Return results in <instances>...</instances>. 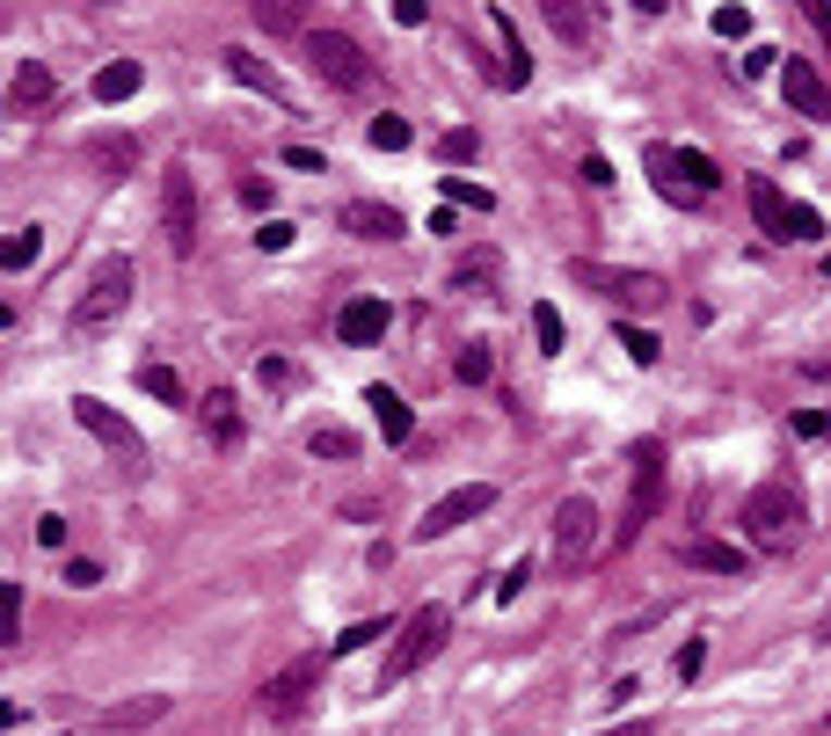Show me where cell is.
<instances>
[{"label":"cell","mask_w":831,"mask_h":736,"mask_svg":"<svg viewBox=\"0 0 831 736\" xmlns=\"http://www.w3.org/2000/svg\"><path fill=\"white\" fill-rule=\"evenodd\" d=\"M736 525H744V540H752L758 554H787V547L803 540V496L787 489V482H758V489L744 496Z\"/></svg>","instance_id":"obj_1"},{"label":"cell","mask_w":831,"mask_h":736,"mask_svg":"<svg viewBox=\"0 0 831 736\" xmlns=\"http://www.w3.org/2000/svg\"><path fill=\"white\" fill-rule=\"evenodd\" d=\"M445 641H452V613H445L438 598H431V606H416V613L401 620V635H394L387 663H380V686H401V678H416V671L438 657Z\"/></svg>","instance_id":"obj_2"},{"label":"cell","mask_w":831,"mask_h":736,"mask_svg":"<svg viewBox=\"0 0 831 736\" xmlns=\"http://www.w3.org/2000/svg\"><path fill=\"white\" fill-rule=\"evenodd\" d=\"M628 460H635V482H628V503H620V525H612V554H628L642 540V525L663 511V445L642 438Z\"/></svg>","instance_id":"obj_3"},{"label":"cell","mask_w":831,"mask_h":736,"mask_svg":"<svg viewBox=\"0 0 831 736\" xmlns=\"http://www.w3.org/2000/svg\"><path fill=\"white\" fill-rule=\"evenodd\" d=\"M307 66H314L328 88H343V96H358V88H372V59L358 37H343V29H307Z\"/></svg>","instance_id":"obj_4"},{"label":"cell","mask_w":831,"mask_h":736,"mask_svg":"<svg viewBox=\"0 0 831 736\" xmlns=\"http://www.w3.org/2000/svg\"><path fill=\"white\" fill-rule=\"evenodd\" d=\"M321 671H328V657H293L277 678H263V686H256V714H270V722H293L307 700H321Z\"/></svg>","instance_id":"obj_5"},{"label":"cell","mask_w":831,"mask_h":736,"mask_svg":"<svg viewBox=\"0 0 831 736\" xmlns=\"http://www.w3.org/2000/svg\"><path fill=\"white\" fill-rule=\"evenodd\" d=\"M124 307H132V263H124V255H110V263L88 277V292L74 299V328H80V336H102Z\"/></svg>","instance_id":"obj_6"},{"label":"cell","mask_w":831,"mask_h":736,"mask_svg":"<svg viewBox=\"0 0 831 736\" xmlns=\"http://www.w3.org/2000/svg\"><path fill=\"white\" fill-rule=\"evenodd\" d=\"M569 277H576L584 292H598V299H620V307H663V299H671V285H663L657 271H606V263H569Z\"/></svg>","instance_id":"obj_7"},{"label":"cell","mask_w":831,"mask_h":736,"mask_svg":"<svg viewBox=\"0 0 831 736\" xmlns=\"http://www.w3.org/2000/svg\"><path fill=\"white\" fill-rule=\"evenodd\" d=\"M489 511H496V482H460V489H445L431 511L416 517V540H445V533H460V525H474Z\"/></svg>","instance_id":"obj_8"},{"label":"cell","mask_w":831,"mask_h":736,"mask_svg":"<svg viewBox=\"0 0 831 736\" xmlns=\"http://www.w3.org/2000/svg\"><path fill=\"white\" fill-rule=\"evenodd\" d=\"M161 234H169L175 255L197 248V175H190V161H169V169H161Z\"/></svg>","instance_id":"obj_9"},{"label":"cell","mask_w":831,"mask_h":736,"mask_svg":"<svg viewBox=\"0 0 831 736\" xmlns=\"http://www.w3.org/2000/svg\"><path fill=\"white\" fill-rule=\"evenodd\" d=\"M74 423L88 431V438H102L117 460H139V452H147V445H139V431H132V416H124V409H110L102 394H80V401H74Z\"/></svg>","instance_id":"obj_10"},{"label":"cell","mask_w":831,"mask_h":736,"mask_svg":"<svg viewBox=\"0 0 831 736\" xmlns=\"http://www.w3.org/2000/svg\"><path fill=\"white\" fill-rule=\"evenodd\" d=\"M591 540H598V503L591 496H562L555 503V562H584L591 554Z\"/></svg>","instance_id":"obj_11"},{"label":"cell","mask_w":831,"mask_h":736,"mask_svg":"<svg viewBox=\"0 0 831 736\" xmlns=\"http://www.w3.org/2000/svg\"><path fill=\"white\" fill-rule=\"evenodd\" d=\"M781 96H787V110H795V117H817V124H831V80L817 74L809 59H795V51L781 59Z\"/></svg>","instance_id":"obj_12"},{"label":"cell","mask_w":831,"mask_h":736,"mask_svg":"<svg viewBox=\"0 0 831 736\" xmlns=\"http://www.w3.org/2000/svg\"><path fill=\"white\" fill-rule=\"evenodd\" d=\"M387 321H394V307H387V299H372V292L343 299V314H336V344L365 350V344H380V336H387Z\"/></svg>","instance_id":"obj_13"},{"label":"cell","mask_w":831,"mask_h":736,"mask_svg":"<svg viewBox=\"0 0 831 736\" xmlns=\"http://www.w3.org/2000/svg\"><path fill=\"white\" fill-rule=\"evenodd\" d=\"M744 197H752V220H758V234L787 248V220H795V204L781 197V183H773V175H752V183H744Z\"/></svg>","instance_id":"obj_14"},{"label":"cell","mask_w":831,"mask_h":736,"mask_svg":"<svg viewBox=\"0 0 831 736\" xmlns=\"http://www.w3.org/2000/svg\"><path fill=\"white\" fill-rule=\"evenodd\" d=\"M679 562L685 569H708V576H744V569H752V554H744V547H730V540H679Z\"/></svg>","instance_id":"obj_15"},{"label":"cell","mask_w":831,"mask_h":736,"mask_svg":"<svg viewBox=\"0 0 831 736\" xmlns=\"http://www.w3.org/2000/svg\"><path fill=\"white\" fill-rule=\"evenodd\" d=\"M343 226H350L358 241H401V234H409V226H401V212H394V204H372V197L343 204Z\"/></svg>","instance_id":"obj_16"},{"label":"cell","mask_w":831,"mask_h":736,"mask_svg":"<svg viewBox=\"0 0 831 736\" xmlns=\"http://www.w3.org/2000/svg\"><path fill=\"white\" fill-rule=\"evenodd\" d=\"M161 714H169V693H132V700H117V708H102L96 714V729H153V722H161Z\"/></svg>","instance_id":"obj_17"},{"label":"cell","mask_w":831,"mask_h":736,"mask_svg":"<svg viewBox=\"0 0 831 736\" xmlns=\"http://www.w3.org/2000/svg\"><path fill=\"white\" fill-rule=\"evenodd\" d=\"M365 409L380 416V438L387 445H409V431H416V409L401 401L394 387H365Z\"/></svg>","instance_id":"obj_18"},{"label":"cell","mask_w":831,"mask_h":736,"mask_svg":"<svg viewBox=\"0 0 831 736\" xmlns=\"http://www.w3.org/2000/svg\"><path fill=\"white\" fill-rule=\"evenodd\" d=\"M139 88H147V66H139V59H110V66L96 74V102H110V110L132 102Z\"/></svg>","instance_id":"obj_19"},{"label":"cell","mask_w":831,"mask_h":736,"mask_svg":"<svg viewBox=\"0 0 831 736\" xmlns=\"http://www.w3.org/2000/svg\"><path fill=\"white\" fill-rule=\"evenodd\" d=\"M88 161H96V169L117 183V175L139 169V139H124V132H96V139H88Z\"/></svg>","instance_id":"obj_20"},{"label":"cell","mask_w":831,"mask_h":736,"mask_svg":"<svg viewBox=\"0 0 831 736\" xmlns=\"http://www.w3.org/2000/svg\"><path fill=\"white\" fill-rule=\"evenodd\" d=\"M539 15H547V29L569 37V45H591V29H598V15H591L584 0H539Z\"/></svg>","instance_id":"obj_21"},{"label":"cell","mask_w":831,"mask_h":736,"mask_svg":"<svg viewBox=\"0 0 831 736\" xmlns=\"http://www.w3.org/2000/svg\"><path fill=\"white\" fill-rule=\"evenodd\" d=\"M204 431H212L220 445H241V401H234V387L204 394Z\"/></svg>","instance_id":"obj_22"},{"label":"cell","mask_w":831,"mask_h":736,"mask_svg":"<svg viewBox=\"0 0 831 736\" xmlns=\"http://www.w3.org/2000/svg\"><path fill=\"white\" fill-rule=\"evenodd\" d=\"M496 37H504V88H525L533 80V59H525V45H518V23L496 8Z\"/></svg>","instance_id":"obj_23"},{"label":"cell","mask_w":831,"mask_h":736,"mask_svg":"<svg viewBox=\"0 0 831 736\" xmlns=\"http://www.w3.org/2000/svg\"><path fill=\"white\" fill-rule=\"evenodd\" d=\"M37 255H45V226H15V234H8V248H0V271L23 277Z\"/></svg>","instance_id":"obj_24"},{"label":"cell","mask_w":831,"mask_h":736,"mask_svg":"<svg viewBox=\"0 0 831 736\" xmlns=\"http://www.w3.org/2000/svg\"><path fill=\"white\" fill-rule=\"evenodd\" d=\"M220 59H226V74H234V80H248V88H263V96H285V88H277V74H270V66H263V59H256V51L226 45Z\"/></svg>","instance_id":"obj_25"},{"label":"cell","mask_w":831,"mask_h":736,"mask_svg":"<svg viewBox=\"0 0 831 736\" xmlns=\"http://www.w3.org/2000/svg\"><path fill=\"white\" fill-rule=\"evenodd\" d=\"M671 169L685 175V190H693V197H708L715 183H722V169H715V161H708L700 147H679V153H671Z\"/></svg>","instance_id":"obj_26"},{"label":"cell","mask_w":831,"mask_h":736,"mask_svg":"<svg viewBox=\"0 0 831 736\" xmlns=\"http://www.w3.org/2000/svg\"><path fill=\"white\" fill-rule=\"evenodd\" d=\"M438 197L452 204V212H496V190L467 183V175H438Z\"/></svg>","instance_id":"obj_27"},{"label":"cell","mask_w":831,"mask_h":736,"mask_svg":"<svg viewBox=\"0 0 831 736\" xmlns=\"http://www.w3.org/2000/svg\"><path fill=\"white\" fill-rule=\"evenodd\" d=\"M8 102H15V110H37V102H51V74L37 66V59H23V66H15V88H8Z\"/></svg>","instance_id":"obj_28"},{"label":"cell","mask_w":831,"mask_h":736,"mask_svg":"<svg viewBox=\"0 0 831 736\" xmlns=\"http://www.w3.org/2000/svg\"><path fill=\"white\" fill-rule=\"evenodd\" d=\"M307 452H314V460H358V431L321 423V431H307Z\"/></svg>","instance_id":"obj_29"},{"label":"cell","mask_w":831,"mask_h":736,"mask_svg":"<svg viewBox=\"0 0 831 736\" xmlns=\"http://www.w3.org/2000/svg\"><path fill=\"white\" fill-rule=\"evenodd\" d=\"M139 387H147L161 409H183V401H190V387L175 379V365H139Z\"/></svg>","instance_id":"obj_30"},{"label":"cell","mask_w":831,"mask_h":736,"mask_svg":"<svg viewBox=\"0 0 831 736\" xmlns=\"http://www.w3.org/2000/svg\"><path fill=\"white\" fill-rule=\"evenodd\" d=\"M401 627H387V620H358V627H343L336 635V649L328 657H358V649H372V641H394Z\"/></svg>","instance_id":"obj_31"},{"label":"cell","mask_w":831,"mask_h":736,"mask_svg":"<svg viewBox=\"0 0 831 736\" xmlns=\"http://www.w3.org/2000/svg\"><path fill=\"white\" fill-rule=\"evenodd\" d=\"M256 23L277 29V37H293V29H307V8H299V0H256Z\"/></svg>","instance_id":"obj_32"},{"label":"cell","mask_w":831,"mask_h":736,"mask_svg":"<svg viewBox=\"0 0 831 736\" xmlns=\"http://www.w3.org/2000/svg\"><path fill=\"white\" fill-rule=\"evenodd\" d=\"M365 139H372V153H401V147H409V117H394V110H380V117L365 124Z\"/></svg>","instance_id":"obj_33"},{"label":"cell","mask_w":831,"mask_h":736,"mask_svg":"<svg viewBox=\"0 0 831 736\" xmlns=\"http://www.w3.org/2000/svg\"><path fill=\"white\" fill-rule=\"evenodd\" d=\"M496 271H504V263H496V248H474L460 271H452V292H474V285H489Z\"/></svg>","instance_id":"obj_34"},{"label":"cell","mask_w":831,"mask_h":736,"mask_svg":"<svg viewBox=\"0 0 831 736\" xmlns=\"http://www.w3.org/2000/svg\"><path fill=\"white\" fill-rule=\"evenodd\" d=\"M489 344H482V336H474V344H460V358H452V372H460V387H482V379H489Z\"/></svg>","instance_id":"obj_35"},{"label":"cell","mask_w":831,"mask_h":736,"mask_svg":"<svg viewBox=\"0 0 831 736\" xmlns=\"http://www.w3.org/2000/svg\"><path fill=\"white\" fill-rule=\"evenodd\" d=\"M0 641H23V584H0Z\"/></svg>","instance_id":"obj_36"},{"label":"cell","mask_w":831,"mask_h":736,"mask_svg":"<svg viewBox=\"0 0 831 736\" xmlns=\"http://www.w3.org/2000/svg\"><path fill=\"white\" fill-rule=\"evenodd\" d=\"M620 344H628V358H635V365H657V358H663V344L649 336V328H635V321H620Z\"/></svg>","instance_id":"obj_37"},{"label":"cell","mask_w":831,"mask_h":736,"mask_svg":"<svg viewBox=\"0 0 831 736\" xmlns=\"http://www.w3.org/2000/svg\"><path fill=\"white\" fill-rule=\"evenodd\" d=\"M438 153L445 161H474V153H482V132H474V124H452V132L438 139Z\"/></svg>","instance_id":"obj_38"},{"label":"cell","mask_w":831,"mask_h":736,"mask_svg":"<svg viewBox=\"0 0 831 736\" xmlns=\"http://www.w3.org/2000/svg\"><path fill=\"white\" fill-rule=\"evenodd\" d=\"M533 336H539V350H547V358L569 344V328H562V314H555V307H533Z\"/></svg>","instance_id":"obj_39"},{"label":"cell","mask_w":831,"mask_h":736,"mask_svg":"<svg viewBox=\"0 0 831 736\" xmlns=\"http://www.w3.org/2000/svg\"><path fill=\"white\" fill-rule=\"evenodd\" d=\"M708 23H715V37H730V45H744V37H752V8H715Z\"/></svg>","instance_id":"obj_40"},{"label":"cell","mask_w":831,"mask_h":736,"mask_svg":"<svg viewBox=\"0 0 831 736\" xmlns=\"http://www.w3.org/2000/svg\"><path fill=\"white\" fill-rule=\"evenodd\" d=\"M525 584H533V554H518V562L504 569V584H496V606H511V598H518Z\"/></svg>","instance_id":"obj_41"},{"label":"cell","mask_w":831,"mask_h":736,"mask_svg":"<svg viewBox=\"0 0 831 736\" xmlns=\"http://www.w3.org/2000/svg\"><path fill=\"white\" fill-rule=\"evenodd\" d=\"M700 671H708V635H693V641L679 649V678H685V686H693Z\"/></svg>","instance_id":"obj_42"},{"label":"cell","mask_w":831,"mask_h":736,"mask_svg":"<svg viewBox=\"0 0 831 736\" xmlns=\"http://www.w3.org/2000/svg\"><path fill=\"white\" fill-rule=\"evenodd\" d=\"M293 234H299L293 220H263V226H256V248H270V255H277V248H293Z\"/></svg>","instance_id":"obj_43"},{"label":"cell","mask_w":831,"mask_h":736,"mask_svg":"<svg viewBox=\"0 0 831 736\" xmlns=\"http://www.w3.org/2000/svg\"><path fill=\"white\" fill-rule=\"evenodd\" d=\"M787 241H824V220H817L809 204H795V220H787Z\"/></svg>","instance_id":"obj_44"},{"label":"cell","mask_w":831,"mask_h":736,"mask_svg":"<svg viewBox=\"0 0 831 736\" xmlns=\"http://www.w3.org/2000/svg\"><path fill=\"white\" fill-rule=\"evenodd\" d=\"M66 584H74V590H96L102 584V562H88V554H80V562H66Z\"/></svg>","instance_id":"obj_45"},{"label":"cell","mask_w":831,"mask_h":736,"mask_svg":"<svg viewBox=\"0 0 831 736\" xmlns=\"http://www.w3.org/2000/svg\"><path fill=\"white\" fill-rule=\"evenodd\" d=\"M37 547H66V517H59V511L37 517Z\"/></svg>","instance_id":"obj_46"},{"label":"cell","mask_w":831,"mask_h":736,"mask_svg":"<svg viewBox=\"0 0 831 736\" xmlns=\"http://www.w3.org/2000/svg\"><path fill=\"white\" fill-rule=\"evenodd\" d=\"M241 204H248V212H270V175H248V183H241Z\"/></svg>","instance_id":"obj_47"},{"label":"cell","mask_w":831,"mask_h":736,"mask_svg":"<svg viewBox=\"0 0 831 736\" xmlns=\"http://www.w3.org/2000/svg\"><path fill=\"white\" fill-rule=\"evenodd\" d=\"M394 23H401V29H423V23H431V8H423V0H394Z\"/></svg>","instance_id":"obj_48"},{"label":"cell","mask_w":831,"mask_h":736,"mask_svg":"<svg viewBox=\"0 0 831 736\" xmlns=\"http://www.w3.org/2000/svg\"><path fill=\"white\" fill-rule=\"evenodd\" d=\"M256 379H263V387H293V365H285V358H263Z\"/></svg>","instance_id":"obj_49"},{"label":"cell","mask_w":831,"mask_h":736,"mask_svg":"<svg viewBox=\"0 0 831 736\" xmlns=\"http://www.w3.org/2000/svg\"><path fill=\"white\" fill-rule=\"evenodd\" d=\"M824 431H831L824 409H803V416H795V438H824Z\"/></svg>","instance_id":"obj_50"},{"label":"cell","mask_w":831,"mask_h":736,"mask_svg":"<svg viewBox=\"0 0 831 736\" xmlns=\"http://www.w3.org/2000/svg\"><path fill=\"white\" fill-rule=\"evenodd\" d=\"M803 15L817 23V37H824V51H831V0H803Z\"/></svg>","instance_id":"obj_51"},{"label":"cell","mask_w":831,"mask_h":736,"mask_svg":"<svg viewBox=\"0 0 831 736\" xmlns=\"http://www.w3.org/2000/svg\"><path fill=\"white\" fill-rule=\"evenodd\" d=\"M773 59H781L773 45H752V51H744V74H773Z\"/></svg>","instance_id":"obj_52"},{"label":"cell","mask_w":831,"mask_h":736,"mask_svg":"<svg viewBox=\"0 0 831 736\" xmlns=\"http://www.w3.org/2000/svg\"><path fill=\"white\" fill-rule=\"evenodd\" d=\"M584 183H591V190H606V183H612V161H598V153H591V161H584Z\"/></svg>","instance_id":"obj_53"},{"label":"cell","mask_w":831,"mask_h":736,"mask_svg":"<svg viewBox=\"0 0 831 736\" xmlns=\"http://www.w3.org/2000/svg\"><path fill=\"white\" fill-rule=\"evenodd\" d=\"M285 161H293V169H328V161H321V147H285Z\"/></svg>","instance_id":"obj_54"},{"label":"cell","mask_w":831,"mask_h":736,"mask_svg":"<svg viewBox=\"0 0 831 736\" xmlns=\"http://www.w3.org/2000/svg\"><path fill=\"white\" fill-rule=\"evenodd\" d=\"M606 736H657V722H620V729H606Z\"/></svg>","instance_id":"obj_55"},{"label":"cell","mask_w":831,"mask_h":736,"mask_svg":"<svg viewBox=\"0 0 831 736\" xmlns=\"http://www.w3.org/2000/svg\"><path fill=\"white\" fill-rule=\"evenodd\" d=\"M824 271H831V255H824Z\"/></svg>","instance_id":"obj_56"}]
</instances>
